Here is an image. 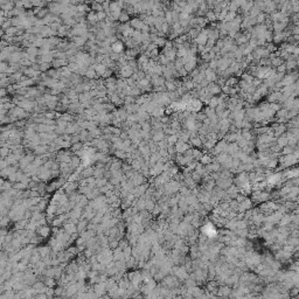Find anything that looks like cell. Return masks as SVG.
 Wrapping results in <instances>:
<instances>
[{
	"mask_svg": "<svg viewBox=\"0 0 299 299\" xmlns=\"http://www.w3.org/2000/svg\"><path fill=\"white\" fill-rule=\"evenodd\" d=\"M36 233L41 236V237L46 238L47 236L50 234V228H49L48 225H46V224L39 225V227H38V229H36Z\"/></svg>",
	"mask_w": 299,
	"mask_h": 299,
	"instance_id": "1",
	"label": "cell"
},
{
	"mask_svg": "<svg viewBox=\"0 0 299 299\" xmlns=\"http://www.w3.org/2000/svg\"><path fill=\"white\" fill-rule=\"evenodd\" d=\"M130 25H131L132 28L138 29V31H141V28L144 27L145 23H144V21H143L140 18H133V19L130 20Z\"/></svg>",
	"mask_w": 299,
	"mask_h": 299,
	"instance_id": "2",
	"label": "cell"
},
{
	"mask_svg": "<svg viewBox=\"0 0 299 299\" xmlns=\"http://www.w3.org/2000/svg\"><path fill=\"white\" fill-rule=\"evenodd\" d=\"M124 47H125V43L122 42V41H119V40L111 44V49H112V52H113V53H117V54L123 53Z\"/></svg>",
	"mask_w": 299,
	"mask_h": 299,
	"instance_id": "3",
	"label": "cell"
},
{
	"mask_svg": "<svg viewBox=\"0 0 299 299\" xmlns=\"http://www.w3.org/2000/svg\"><path fill=\"white\" fill-rule=\"evenodd\" d=\"M68 64H69V61L68 60H63V59H54V61L52 62V65H53V68H55V69L65 67Z\"/></svg>",
	"mask_w": 299,
	"mask_h": 299,
	"instance_id": "4",
	"label": "cell"
},
{
	"mask_svg": "<svg viewBox=\"0 0 299 299\" xmlns=\"http://www.w3.org/2000/svg\"><path fill=\"white\" fill-rule=\"evenodd\" d=\"M86 20H88V23L89 25H96L98 23V19H97V13L95 11H90L88 14H86Z\"/></svg>",
	"mask_w": 299,
	"mask_h": 299,
	"instance_id": "5",
	"label": "cell"
},
{
	"mask_svg": "<svg viewBox=\"0 0 299 299\" xmlns=\"http://www.w3.org/2000/svg\"><path fill=\"white\" fill-rule=\"evenodd\" d=\"M203 153L200 151V150L195 149V147H193L192 149V157L194 160H200L201 158H202Z\"/></svg>",
	"mask_w": 299,
	"mask_h": 299,
	"instance_id": "6",
	"label": "cell"
},
{
	"mask_svg": "<svg viewBox=\"0 0 299 299\" xmlns=\"http://www.w3.org/2000/svg\"><path fill=\"white\" fill-rule=\"evenodd\" d=\"M130 14H128V12L123 11L122 12V14H120V17H119V19H118V21L120 22V23H125V22H128L130 21Z\"/></svg>",
	"mask_w": 299,
	"mask_h": 299,
	"instance_id": "7",
	"label": "cell"
},
{
	"mask_svg": "<svg viewBox=\"0 0 299 299\" xmlns=\"http://www.w3.org/2000/svg\"><path fill=\"white\" fill-rule=\"evenodd\" d=\"M91 10L92 11H95V12H99V11H104L103 10V5L101 4V2H97V1H91Z\"/></svg>",
	"mask_w": 299,
	"mask_h": 299,
	"instance_id": "8",
	"label": "cell"
},
{
	"mask_svg": "<svg viewBox=\"0 0 299 299\" xmlns=\"http://www.w3.org/2000/svg\"><path fill=\"white\" fill-rule=\"evenodd\" d=\"M40 64V71L41 73H47L48 70H50V68L53 67L52 63H47V62H42V63H39Z\"/></svg>",
	"mask_w": 299,
	"mask_h": 299,
	"instance_id": "9",
	"label": "cell"
},
{
	"mask_svg": "<svg viewBox=\"0 0 299 299\" xmlns=\"http://www.w3.org/2000/svg\"><path fill=\"white\" fill-rule=\"evenodd\" d=\"M97 13V19H98V22L101 21H105V19H107V14L105 13V11H99V12H96Z\"/></svg>",
	"mask_w": 299,
	"mask_h": 299,
	"instance_id": "10",
	"label": "cell"
},
{
	"mask_svg": "<svg viewBox=\"0 0 299 299\" xmlns=\"http://www.w3.org/2000/svg\"><path fill=\"white\" fill-rule=\"evenodd\" d=\"M0 1H1V6H4V5H6L10 0H0Z\"/></svg>",
	"mask_w": 299,
	"mask_h": 299,
	"instance_id": "11",
	"label": "cell"
},
{
	"mask_svg": "<svg viewBox=\"0 0 299 299\" xmlns=\"http://www.w3.org/2000/svg\"><path fill=\"white\" fill-rule=\"evenodd\" d=\"M110 1H118V0H110Z\"/></svg>",
	"mask_w": 299,
	"mask_h": 299,
	"instance_id": "12",
	"label": "cell"
}]
</instances>
